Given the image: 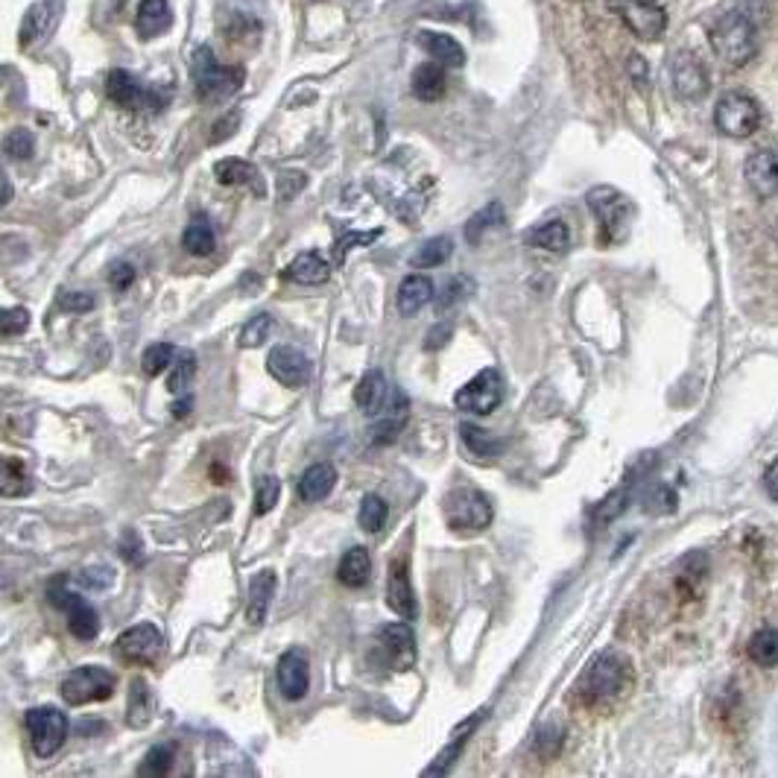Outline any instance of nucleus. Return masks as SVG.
<instances>
[{"mask_svg":"<svg viewBox=\"0 0 778 778\" xmlns=\"http://www.w3.org/2000/svg\"><path fill=\"white\" fill-rule=\"evenodd\" d=\"M709 41L723 65L740 67L755 56L758 39H755V21L747 18L740 10H731L714 21L709 27Z\"/></svg>","mask_w":778,"mask_h":778,"instance_id":"nucleus-1","label":"nucleus"},{"mask_svg":"<svg viewBox=\"0 0 778 778\" xmlns=\"http://www.w3.org/2000/svg\"><path fill=\"white\" fill-rule=\"evenodd\" d=\"M193 71V86L200 91L202 100H229L231 94H238L246 79V71L241 65H222L220 59L214 56L212 48H200L193 53L191 62Z\"/></svg>","mask_w":778,"mask_h":778,"instance_id":"nucleus-2","label":"nucleus"},{"mask_svg":"<svg viewBox=\"0 0 778 778\" xmlns=\"http://www.w3.org/2000/svg\"><path fill=\"white\" fill-rule=\"evenodd\" d=\"M443 515L457 533H481L492 524V503L474 486H457L443 498Z\"/></svg>","mask_w":778,"mask_h":778,"instance_id":"nucleus-3","label":"nucleus"},{"mask_svg":"<svg viewBox=\"0 0 778 778\" xmlns=\"http://www.w3.org/2000/svg\"><path fill=\"white\" fill-rule=\"evenodd\" d=\"M115 691V673L100 667V664H82L74 667L62 679V697L67 705H88V702H103Z\"/></svg>","mask_w":778,"mask_h":778,"instance_id":"nucleus-4","label":"nucleus"},{"mask_svg":"<svg viewBox=\"0 0 778 778\" xmlns=\"http://www.w3.org/2000/svg\"><path fill=\"white\" fill-rule=\"evenodd\" d=\"M714 126L729 138H750V135L758 132L761 126L758 103L743 91L723 94L714 106Z\"/></svg>","mask_w":778,"mask_h":778,"instance_id":"nucleus-5","label":"nucleus"},{"mask_svg":"<svg viewBox=\"0 0 778 778\" xmlns=\"http://www.w3.org/2000/svg\"><path fill=\"white\" fill-rule=\"evenodd\" d=\"M24 726H27L29 743L39 758H50L62 750L67 738V717L59 712L56 705H39L24 714Z\"/></svg>","mask_w":778,"mask_h":778,"instance_id":"nucleus-6","label":"nucleus"},{"mask_svg":"<svg viewBox=\"0 0 778 778\" xmlns=\"http://www.w3.org/2000/svg\"><path fill=\"white\" fill-rule=\"evenodd\" d=\"M588 208L595 212L605 241H621L624 238L626 226H629V214H633V205H629L624 193L609 188V184L591 188L588 191Z\"/></svg>","mask_w":778,"mask_h":778,"instance_id":"nucleus-7","label":"nucleus"},{"mask_svg":"<svg viewBox=\"0 0 778 778\" xmlns=\"http://www.w3.org/2000/svg\"><path fill=\"white\" fill-rule=\"evenodd\" d=\"M626 683V662L617 653H600L579 679V693L591 702L615 697Z\"/></svg>","mask_w":778,"mask_h":778,"instance_id":"nucleus-8","label":"nucleus"},{"mask_svg":"<svg viewBox=\"0 0 778 778\" xmlns=\"http://www.w3.org/2000/svg\"><path fill=\"white\" fill-rule=\"evenodd\" d=\"M605 3L638 39L659 41L667 29V12L655 0H605Z\"/></svg>","mask_w":778,"mask_h":778,"instance_id":"nucleus-9","label":"nucleus"},{"mask_svg":"<svg viewBox=\"0 0 778 778\" xmlns=\"http://www.w3.org/2000/svg\"><path fill=\"white\" fill-rule=\"evenodd\" d=\"M48 595H50V603L56 605V609H62L67 615V629H71L74 638H79V641H91V638L100 635V617H97V612L91 609V603L82 600V597L74 595V591H67L65 577L53 579Z\"/></svg>","mask_w":778,"mask_h":778,"instance_id":"nucleus-10","label":"nucleus"},{"mask_svg":"<svg viewBox=\"0 0 778 778\" xmlns=\"http://www.w3.org/2000/svg\"><path fill=\"white\" fill-rule=\"evenodd\" d=\"M503 401V378L498 369H483L454 395V404L474 416H489Z\"/></svg>","mask_w":778,"mask_h":778,"instance_id":"nucleus-11","label":"nucleus"},{"mask_svg":"<svg viewBox=\"0 0 778 778\" xmlns=\"http://www.w3.org/2000/svg\"><path fill=\"white\" fill-rule=\"evenodd\" d=\"M164 650V635L155 624L129 626L115 641V653L126 664H153Z\"/></svg>","mask_w":778,"mask_h":778,"instance_id":"nucleus-12","label":"nucleus"},{"mask_svg":"<svg viewBox=\"0 0 778 778\" xmlns=\"http://www.w3.org/2000/svg\"><path fill=\"white\" fill-rule=\"evenodd\" d=\"M269 375L290 390H302L314 378V360L296 346H276L267 357Z\"/></svg>","mask_w":778,"mask_h":778,"instance_id":"nucleus-13","label":"nucleus"},{"mask_svg":"<svg viewBox=\"0 0 778 778\" xmlns=\"http://www.w3.org/2000/svg\"><path fill=\"white\" fill-rule=\"evenodd\" d=\"M62 12H65L62 0H39V3H33L24 21H21V48H36L41 41H48L56 33Z\"/></svg>","mask_w":778,"mask_h":778,"instance_id":"nucleus-14","label":"nucleus"},{"mask_svg":"<svg viewBox=\"0 0 778 778\" xmlns=\"http://www.w3.org/2000/svg\"><path fill=\"white\" fill-rule=\"evenodd\" d=\"M381 655L393 671H413L416 667V638L407 624H390L381 629Z\"/></svg>","mask_w":778,"mask_h":778,"instance_id":"nucleus-15","label":"nucleus"},{"mask_svg":"<svg viewBox=\"0 0 778 778\" xmlns=\"http://www.w3.org/2000/svg\"><path fill=\"white\" fill-rule=\"evenodd\" d=\"M671 79L673 91L683 97V100H700L709 94V71L702 67V62L693 53H679L673 59L671 65Z\"/></svg>","mask_w":778,"mask_h":778,"instance_id":"nucleus-16","label":"nucleus"},{"mask_svg":"<svg viewBox=\"0 0 778 778\" xmlns=\"http://www.w3.org/2000/svg\"><path fill=\"white\" fill-rule=\"evenodd\" d=\"M276 679H279V691L284 700L298 702L308 697L310 688V671H308V655L302 650H288L279 659L276 667Z\"/></svg>","mask_w":778,"mask_h":778,"instance_id":"nucleus-17","label":"nucleus"},{"mask_svg":"<svg viewBox=\"0 0 778 778\" xmlns=\"http://www.w3.org/2000/svg\"><path fill=\"white\" fill-rule=\"evenodd\" d=\"M386 603H390V609H393L401 621H413V617L419 615L413 586H410V571H407V559H393V562H390Z\"/></svg>","mask_w":778,"mask_h":778,"instance_id":"nucleus-18","label":"nucleus"},{"mask_svg":"<svg viewBox=\"0 0 778 778\" xmlns=\"http://www.w3.org/2000/svg\"><path fill=\"white\" fill-rule=\"evenodd\" d=\"M106 94L112 103L124 109H144V106H158L164 100H158L155 91L144 88L129 71H112L106 79Z\"/></svg>","mask_w":778,"mask_h":778,"instance_id":"nucleus-19","label":"nucleus"},{"mask_svg":"<svg viewBox=\"0 0 778 778\" xmlns=\"http://www.w3.org/2000/svg\"><path fill=\"white\" fill-rule=\"evenodd\" d=\"M743 176L750 182L752 193L758 200H773L778 196V153L773 150H758L747 158Z\"/></svg>","mask_w":778,"mask_h":778,"instance_id":"nucleus-20","label":"nucleus"},{"mask_svg":"<svg viewBox=\"0 0 778 778\" xmlns=\"http://www.w3.org/2000/svg\"><path fill=\"white\" fill-rule=\"evenodd\" d=\"M416 44L433 59V62H439L445 67H462L465 65V50L462 44L454 36L448 33H433V29H422V33H416Z\"/></svg>","mask_w":778,"mask_h":778,"instance_id":"nucleus-21","label":"nucleus"},{"mask_svg":"<svg viewBox=\"0 0 778 778\" xmlns=\"http://www.w3.org/2000/svg\"><path fill=\"white\" fill-rule=\"evenodd\" d=\"M381 419H378L375 424H372V443L375 445H386V443H393L395 436H398V431L404 428V422H407V398H404V393H398L395 390L390 398H386V404L381 407Z\"/></svg>","mask_w":778,"mask_h":778,"instance_id":"nucleus-22","label":"nucleus"},{"mask_svg":"<svg viewBox=\"0 0 778 778\" xmlns=\"http://www.w3.org/2000/svg\"><path fill=\"white\" fill-rule=\"evenodd\" d=\"M174 24V10L167 0H141L138 7V15H135V29L141 39H155L167 33Z\"/></svg>","mask_w":778,"mask_h":778,"instance_id":"nucleus-23","label":"nucleus"},{"mask_svg":"<svg viewBox=\"0 0 778 778\" xmlns=\"http://www.w3.org/2000/svg\"><path fill=\"white\" fill-rule=\"evenodd\" d=\"M276 586H279V579H276V571H258L250 583V603H246V621L252 626H260L267 621V612H269V600L276 595Z\"/></svg>","mask_w":778,"mask_h":778,"instance_id":"nucleus-24","label":"nucleus"},{"mask_svg":"<svg viewBox=\"0 0 778 778\" xmlns=\"http://www.w3.org/2000/svg\"><path fill=\"white\" fill-rule=\"evenodd\" d=\"M336 486V469L331 462H314L302 481H298V498L305 503H317V500L328 498Z\"/></svg>","mask_w":778,"mask_h":778,"instance_id":"nucleus-25","label":"nucleus"},{"mask_svg":"<svg viewBox=\"0 0 778 778\" xmlns=\"http://www.w3.org/2000/svg\"><path fill=\"white\" fill-rule=\"evenodd\" d=\"M431 298L433 281L428 279V276L413 272V276H407V279L401 281V288H398V314H401V317H413Z\"/></svg>","mask_w":778,"mask_h":778,"instance_id":"nucleus-26","label":"nucleus"},{"mask_svg":"<svg viewBox=\"0 0 778 778\" xmlns=\"http://www.w3.org/2000/svg\"><path fill=\"white\" fill-rule=\"evenodd\" d=\"M386 395H390V386H386L384 372L372 369V372H366V375L360 378V384H357L355 390V401L364 413L378 416L381 413V407L386 404Z\"/></svg>","mask_w":778,"mask_h":778,"instance_id":"nucleus-27","label":"nucleus"},{"mask_svg":"<svg viewBox=\"0 0 778 778\" xmlns=\"http://www.w3.org/2000/svg\"><path fill=\"white\" fill-rule=\"evenodd\" d=\"M153 712L155 700L146 679H132V685H129V705H126V723L132 729H144L146 723L153 720Z\"/></svg>","mask_w":778,"mask_h":778,"instance_id":"nucleus-28","label":"nucleus"},{"mask_svg":"<svg viewBox=\"0 0 778 778\" xmlns=\"http://www.w3.org/2000/svg\"><path fill=\"white\" fill-rule=\"evenodd\" d=\"M214 176H217V182L220 184H250L252 191L264 196L260 174L250 162H243V158H222V162H217V167H214Z\"/></svg>","mask_w":778,"mask_h":778,"instance_id":"nucleus-29","label":"nucleus"},{"mask_svg":"<svg viewBox=\"0 0 778 778\" xmlns=\"http://www.w3.org/2000/svg\"><path fill=\"white\" fill-rule=\"evenodd\" d=\"M284 276H288L290 281H296V284H326L331 269H328L326 258H322L319 252H302V255L290 264Z\"/></svg>","mask_w":778,"mask_h":778,"instance_id":"nucleus-30","label":"nucleus"},{"mask_svg":"<svg viewBox=\"0 0 778 778\" xmlns=\"http://www.w3.org/2000/svg\"><path fill=\"white\" fill-rule=\"evenodd\" d=\"M369 571H372V559H369V550L366 548H352L343 553L340 559V567H336V577L340 583L348 588H364L366 579H369Z\"/></svg>","mask_w":778,"mask_h":778,"instance_id":"nucleus-31","label":"nucleus"},{"mask_svg":"<svg viewBox=\"0 0 778 778\" xmlns=\"http://www.w3.org/2000/svg\"><path fill=\"white\" fill-rule=\"evenodd\" d=\"M413 94L424 103H433L445 94V65L439 62H424L413 71Z\"/></svg>","mask_w":778,"mask_h":778,"instance_id":"nucleus-32","label":"nucleus"},{"mask_svg":"<svg viewBox=\"0 0 778 778\" xmlns=\"http://www.w3.org/2000/svg\"><path fill=\"white\" fill-rule=\"evenodd\" d=\"M460 433L462 445H465L471 457H477V460H495V457L503 451V443H500L498 436H492L489 431H483L477 424H462Z\"/></svg>","mask_w":778,"mask_h":778,"instance_id":"nucleus-33","label":"nucleus"},{"mask_svg":"<svg viewBox=\"0 0 778 778\" xmlns=\"http://www.w3.org/2000/svg\"><path fill=\"white\" fill-rule=\"evenodd\" d=\"M0 492L3 498H21L33 492V481H29L27 465L18 457H3V474H0Z\"/></svg>","mask_w":778,"mask_h":778,"instance_id":"nucleus-34","label":"nucleus"},{"mask_svg":"<svg viewBox=\"0 0 778 778\" xmlns=\"http://www.w3.org/2000/svg\"><path fill=\"white\" fill-rule=\"evenodd\" d=\"M483 714H486V712H477V714H474V717H471L469 723H462L460 729L454 731V740H451V743H448V750L439 752V758H436V764H433V767L424 769V776H439V773H448V767H451V764H454V758H457V755H460L462 747L469 743V735H471V731H474V729H477V723L483 720Z\"/></svg>","mask_w":778,"mask_h":778,"instance_id":"nucleus-35","label":"nucleus"},{"mask_svg":"<svg viewBox=\"0 0 778 778\" xmlns=\"http://www.w3.org/2000/svg\"><path fill=\"white\" fill-rule=\"evenodd\" d=\"M182 246L191 252V255H196V258L212 255L214 246H217V234H214L212 222L202 220V217L191 220V226H188L182 234Z\"/></svg>","mask_w":778,"mask_h":778,"instance_id":"nucleus-36","label":"nucleus"},{"mask_svg":"<svg viewBox=\"0 0 778 778\" xmlns=\"http://www.w3.org/2000/svg\"><path fill=\"white\" fill-rule=\"evenodd\" d=\"M530 243L538 246V250H548V252H562L567 250V243H571V231L562 220H548L541 222L538 229L530 231Z\"/></svg>","mask_w":778,"mask_h":778,"instance_id":"nucleus-37","label":"nucleus"},{"mask_svg":"<svg viewBox=\"0 0 778 778\" xmlns=\"http://www.w3.org/2000/svg\"><path fill=\"white\" fill-rule=\"evenodd\" d=\"M451 252H454V241L451 238H431V241H424L422 246H419V252H413V258H410V264L419 269L424 267H443L445 260L451 258Z\"/></svg>","mask_w":778,"mask_h":778,"instance_id":"nucleus-38","label":"nucleus"},{"mask_svg":"<svg viewBox=\"0 0 778 778\" xmlns=\"http://www.w3.org/2000/svg\"><path fill=\"white\" fill-rule=\"evenodd\" d=\"M750 659L758 664V667H776L778 664V633L776 629L764 626V629H758V633L752 635Z\"/></svg>","mask_w":778,"mask_h":778,"instance_id":"nucleus-39","label":"nucleus"},{"mask_svg":"<svg viewBox=\"0 0 778 778\" xmlns=\"http://www.w3.org/2000/svg\"><path fill=\"white\" fill-rule=\"evenodd\" d=\"M500 222H503V205H500V202H489L486 208H481V212L465 222V241L481 243L483 234L495 229V226H500Z\"/></svg>","mask_w":778,"mask_h":778,"instance_id":"nucleus-40","label":"nucleus"},{"mask_svg":"<svg viewBox=\"0 0 778 778\" xmlns=\"http://www.w3.org/2000/svg\"><path fill=\"white\" fill-rule=\"evenodd\" d=\"M174 758H176L174 743H162V747H153V750H150L144 755V761H141V767H138V776H144V778L167 776V773L174 769Z\"/></svg>","mask_w":778,"mask_h":778,"instance_id":"nucleus-41","label":"nucleus"},{"mask_svg":"<svg viewBox=\"0 0 778 778\" xmlns=\"http://www.w3.org/2000/svg\"><path fill=\"white\" fill-rule=\"evenodd\" d=\"M386 510L384 498H378V495H366L364 503H360V512H357V524L366 530V533H378V530L386 524Z\"/></svg>","mask_w":778,"mask_h":778,"instance_id":"nucleus-42","label":"nucleus"},{"mask_svg":"<svg viewBox=\"0 0 778 778\" xmlns=\"http://www.w3.org/2000/svg\"><path fill=\"white\" fill-rule=\"evenodd\" d=\"M176 360V348L170 343H153V346L146 348L144 355H141V366H144V372L150 378H158L162 372H167Z\"/></svg>","mask_w":778,"mask_h":778,"instance_id":"nucleus-43","label":"nucleus"},{"mask_svg":"<svg viewBox=\"0 0 778 778\" xmlns=\"http://www.w3.org/2000/svg\"><path fill=\"white\" fill-rule=\"evenodd\" d=\"M193 375H196V357H193L191 352H182L179 360H174V372L167 378V390L174 395L184 393V390L191 386Z\"/></svg>","mask_w":778,"mask_h":778,"instance_id":"nucleus-44","label":"nucleus"},{"mask_svg":"<svg viewBox=\"0 0 778 778\" xmlns=\"http://www.w3.org/2000/svg\"><path fill=\"white\" fill-rule=\"evenodd\" d=\"M281 498V481L272 474H264L255 486V515H267Z\"/></svg>","mask_w":778,"mask_h":778,"instance_id":"nucleus-45","label":"nucleus"},{"mask_svg":"<svg viewBox=\"0 0 778 778\" xmlns=\"http://www.w3.org/2000/svg\"><path fill=\"white\" fill-rule=\"evenodd\" d=\"M272 328H276L272 317H269V314H258V317L250 319V322L243 326L241 346L243 348H258L260 343H267L269 334H272Z\"/></svg>","mask_w":778,"mask_h":778,"instance_id":"nucleus-46","label":"nucleus"},{"mask_svg":"<svg viewBox=\"0 0 778 778\" xmlns=\"http://www.w3.org/2000/svg\"><path fill=\"white\" fill-rule=\"evenodd\" d=\"M3 153L15 158V162H27V158H33V153H36V138H33V132H27V129H12V132L7 135V141H3Z\"/></svg>","mask_w":778,"mask_h":778,"instance_id":"nucleus-47","label":"nucleus"},{"mask_svg":"<svg viewBox=\"0 0 778 778\" xmlns=\"http://www.w3.org/2000/svg\"><path fill=\"white\" fill-rule=\"evenodd\" d=\"M29 328V310L27 308H7L0 317V334L3 336H21Z\"/></svg>","mask_w":778,"mask_h":778,"instance_id":"nucleus-48","label":"nucleus"},{"mask_svg":"<svg viewBox=\"0 0 778 778\" xmlns=\"http://www.w3.org/2000/svg\"><path fill=\"white\" fill-rule=\"evenodd\" d=\"M645 507L647 512H673L676 510V495H673V489L659 483V486H653L645 495Z\"/></svg>","mask_w":778,"mask_h":778,"instance_id":"nucleus-49","label":"nucleus"},{"mask_svg":"<svg viewBox=\"0 0 778 778\" xmlns=\"http://www.w3.org/2000/svg\"><path fill=\"white\" fill-rule=\"evenodd\" d=\"M97 302L91 293H79V290H65L59 293V308L71 310V314H86V310L94 308Z\"/></svg>","mask_w":778,"mask_h":778,"instance_id":"nucleus-50","label":"nucleus"},{"mask_svg":"<svg viewBox=\"0 0 778 778\" xmlns=\"http://www.w3.org/2000/svg\"><path fill=\"white\" fill-rule=\"evenodd\" d=\"M117 550H120V557H124L129 565H141V562H144V545H141V536H138L135 530H126L124 536H120Z\"/></svg>","mask_w":778,"mask_h":778,"instance_id":"nucleus-51","label":"nucleus"},{"mask_svg":"<svg viewBox=\"0 0 778 778\" xmlns=\"http://www.w3.org/2000/svg\"><path fill=\"white\" fill-rule=\"evenodd\" d=\"M77 579H79V586H86V588H109L112 586V579H115V574H112V567L97 565V567H86V571H82Z\"/></svg>","mask_w":778,"mask_h":778,"instance_id":"nucleus-52","label":"nucleus"},{"mask_svg":"<svg viewBox=\"0 0 778 778\" xmlns=\"http://www.w3.org/2000/svg\"><path fill=\"white\" fill-rule=\"evenodd\" d=\"M109 281H112V288H115V290L132 288V281H135L132 264H126V260H117L115 267H112V272H109Z\"/></svg>","mask_w":778,"mask_h":778,"instance_id":"nucleus-53","label":"nucleus"},{"mask_svg":"<svg viewBox=\"0 0 778 778\" xmlns=\"http://www.w3.org/2000/svg\"><path fill=\"white\" fill-rule=\"evenodd\" d=\"M238 126H241V115L234 112V115H226L222 117V124L217 126V132L212 135V141H222V138H229V135L238 132Z\"/></svg>","mask_w":778,"mask_h":778,"instance_id":"nucleus-54","label":"nucleus"},{"mask_svg":"<svg viewBox=\"0 0 778 778\" xmlns=\"http://www.w3.org/2000/svg\"><path fill=\"white\" fill-rule=\"evenodd\" d=\"M764 489L773 500H778V457L769 462V469L764 471Z\"/></svg>","mask_w":778,"mask_h":778,"instance_id":"nucleus-55","label":"nucleus"},{"mask_svg":"<svg viewBox=\"0 0 778 778\" xmlns=\"http://www.w3.org/2000/svg\"><path fill=\"white\" fill-rule=\"evenodd\" d=\"M451 336V326H445V328H433L431 334H428V343H424V348H439L445 346V340Z\"/></svg>","mask_w":778,"mask_h":778,"instance_id":"nucleus-56","label":"nucleus"},{"mask_svg":"<svg viewBox=\"0 0 778 778\" xmlns=\"http://www.w3.org/2000/svg\"><path fill=\"white\" fill-rule=\"evenodd\" d=\"M629 74H633V79L638 82V86H645L647 82V65H645V59L641 56H633L629 59Z\"/></svg>","mask_w":778,"mask_h":778,"instance_id":"nucleus-57","label":"nucleus"},{"mask_svg":"<svg viewBox=\"0 0 778 778\" xmlns=\"http://www.w3.org/2000/svg\"><path fill=\"white\" fill-rule=\"evenodd\" d=\"M188 413H191V398H188V401H184V404H174V416H176V419H182V416H188Z\"/></svg>","mask_w":778,"mask_h":778,"instance_id":"nucleus-58","label":"nucleus"},{"mask_svg":"<svg viewBox=\"0 0 778 778\" xmlns=\"http://www.w3.org/2000/svg\"><path fill=\"white\" fill-rule=\"evenodd\" d=\"M12 200V182L10 176H3V205H10Z\"/></svg>","mask_w":778,"mask_h":778,"instance_id":"nucleus-59","label":"nucleus"},{"mask_svg":"<svg viewBox=\"0 0 778 778\" xmlns=\"http://www.w3.org/2000/svg\"><path fill=\"white\" fill-rule=\"evenodd\" d=\"M773 241H776V246H778V217H776V222H773Z\"/></svg>","mask_w":778,"mask_h":778,"instance_id":"nucleus-60","label":"nucleus"}]
</instances>
